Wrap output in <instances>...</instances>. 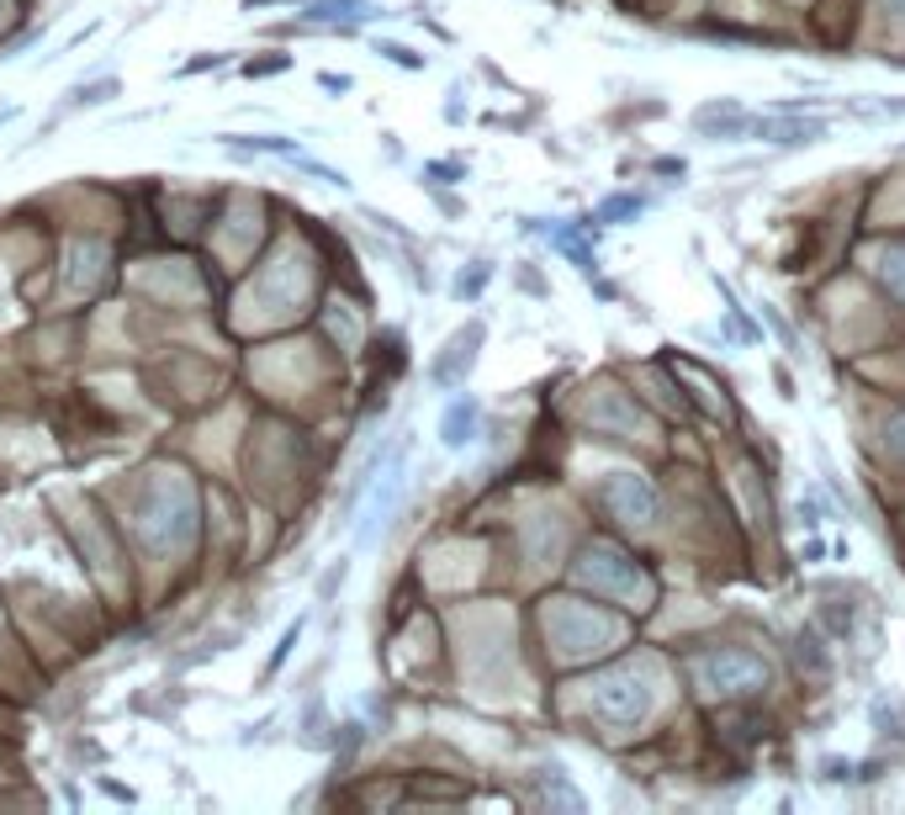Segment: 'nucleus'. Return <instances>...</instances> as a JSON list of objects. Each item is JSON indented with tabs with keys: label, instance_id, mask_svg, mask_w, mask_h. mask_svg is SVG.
<instances>
[{
	"label": "nucleus",
	"instance_id": "obj_1",
	"mask_svg": "<svg viewBox=\"0 0 905 815\" xmlns=\"http://www.w3.org/2000/svg\"><path fill=\"white\" fill-rule=\"evenodd\" d=\"M752 133H757V138H768L774 149H810L816 138H826V123H821V117H805V112H794V117L783 123L779 112H774V117L752 123Z\"/></svg>",
	"mask_w": 905,
	"mask_h": 815
},
{
	"label": "nucleus",
	"instance_id": "obj_2",
	"mask_svg": "<svg viewBox=\"0 0 905 815\" xmlns=\"http://www.w3.org/2000/svg\"><path fill=\"white\" fill-rule=\"evenodd\" d=\"M694 133L715 138V143H731L741 133H752V117L741 112V101H709V106L694 112Z\"/></svg>",
	"mask_w": 905,
	"mask_h": 815
},
{
	"label": "nucleus",
	"instance_id": "obj_3",
	"mask_svg": "<svg viewBox=\"0 0 905 815\" xmlns=\"http://www.w3.org/2000/svg\"><path fill=\"white\" fill-rule=\"evenodd\" d=\"M477 344H482V324L461 328L451 344H445V355L435 361V371H429V376H435V387H455V381L472 371V361H477Z\"/></svg>",
	"mask_w": 905,
	"mask_h": 815
},
{
	"label": "nucleus",
	"instance_id": "obj_4",
	"mask_svg": "<svg viewBox=\"0 0 905 815\" xmlns=\"http://www.w3.org/2000/svg\"><path fill=\"white\" fill-rule=\"evenodd\" d=\"M477 418H482L477 398H455V403L445 408V418H440V440H445L451 450L472 446V440H477Z\"/></svg>",
	"mask_w": 905,
	"mask_h": 815
},
{
	"label": "nucleus",
	"instance_id": "obj_5",
	"mask_svg": "<svg viewBox=\"0 0 905 815\" xmlns=\"http://www.w3.org/2000/svg\"><path fill=\"white\" fill-rule=\"evenodd\" d=\"M868 720L879 726V736H890V741H905V715H901V704H895V693H879V699L868 704Z\"/></svg>",
	"mask_w": 905,
	"mask_h": 815
},
{
	"label": "nucleus",
	"instance_id": "obj_6",
	"mask_svg": "<svg viewBox=\"0 0 905 815\" xmlns=\"http://www.w3.org/2000/svg\"><path fill=\"white\" fill-rule=\"evenodd\" d=\"M112 96H117V80H101V85H80V90H75V101H80V106H106V101H112Z\"/></svg>",
	"mask_w": 905,
	"mask_h": 815
},
{
	"label": "nucleus",
	"instance_id": "obj_7",
	"mask_svg": "<svg viewBox=\"0 0 905 815\" xmlns=\"http://www.w3.org/2000/svg\"><path fill=\"white\" fill-rule=\"evenodd\" d=\"M826 519H831V514L821 509V498H800V525H805V530H821Z\"/></svg>",
	"mask_w": 905,
	"mask_h": 815
},
{
	"label": "nucleus",
	"instance_id": "obj_8",
	"mask_svg": "<svg viewBox=\"0 0 905 815\" xmlns=\"http://www.w3.org/2000/svg\"><path fill=\"white\" fill-rule=\"evenodd\" d=\"M376 48H381L392 64H403V70H424V59H418L413 48H403V42H376Z\"/></svg>",
	"mask_w": 905,
	"mask_h": 815
},
{
	"label": "nucleus",
	"instance_id": "obj_9",
	"mask_svg": "<svg viewBox=\"0 0 905 815\" xmlns=\"http://www.w3.org/2000/svg\"><path fill=\"white\" fill-rule=\"evenodd\" d=\"M636 212H641V197H619V202L599 206V217H604V223H615V217H636Z\"/></svg>",
	"mask_w": 905,
	"mask_h": 815
},
{
	"label": "nucleus",
	"instance_id": "obj_10",
	"mask_svg": "<svg viewBox=\"0 0 905 815\" xmlns=\"http://www.w3.org/2000/svg\"><path fill=\"white\" fill-rule=\"evenodd\" d=\"M726 328H731V334H741L746 344H757V339H763V328L752 324V318H741V308H731V318H726Z\"/></svg>",
	"mask_w": 905,
	"mask_h": 815
},
{
	"label": "nucleus",
	"instance_id": "obj_11",
	"mask_svg": "<svg viewBox=\"0 0 905 815\" xmlns=\"http://www.w3.org/2000/svg\"><path fill=\"white\" fill-rule=\"evenodd\" d=\"M344 572H350V562H334V567L324 572V582H318V599H329L334 588H339V582H344Z\"/></svg>",
	"mask_w": 905,
	"mask_h": 815
},
{
	"label": "nucleus",
	"instance_id": "obj_12",
	"mask_svg": "<svg viewBox=\"0 0 905 815\" xmlns=\"http://www.w3.org/2000/svg\"><path fill=\"white\" fill-rule=\"evenodd\" d=\"M488 276H493V271H488V265H482V260H477V271H472V276H461V281H455V291H461V297H466V291H477V286L488 281Z\"/></svg>",
	"mask_w": 905,
	"mask_h": 815
}]
</instances>
